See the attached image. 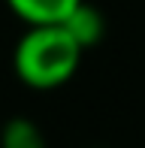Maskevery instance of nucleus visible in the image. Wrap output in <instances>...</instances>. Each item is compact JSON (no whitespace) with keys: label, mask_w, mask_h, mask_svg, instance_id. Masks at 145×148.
I'll return each instance as SVG.
<instances>
[{"label":"nucleus","mask_w":145,"mask_h":148,"mask_svg":"<svg viewBox=\"0 0 145 148\" xmlns=\"http://www.w3.org/2000/svg\"><path fill=\"white\" fill-rule=\"evenodd\" d=\"M82 45L67 33L64 24H42V27H27L12 51V66L15 76L27 88L51 91L67 85L79 70L82 60Z\"/></svg>","instance_id":"f257e3e1"},{"label":"nucleus","mask_w":145,"mask_h":148,"mask_svg":"<svg viewBox=\"0 0 145 148\" xmlns=\"http://www.w3.org/2000/svg\"><path fill=\"white\" fill-rule=\"evenodd\" d=\"M64 27H67V33L82 45V49H91V45H97L103 39L106 21H103L100 9H94L91 3H79L76 9H72V15L64 21Z\"/></svg>","instance_id":"7ed1b4c3"},{"label":"nucleus","mask_w":145,"mask_h":148,"mask_svg":"<svg viewBox=\"0 0 145 148\" xmlns=\"http://www.w3.org/2000/svg\"><path fill=\"white\" fill-rule=\"evenodd\" d=\"M0 148H49L45 133L30 118H9L0 130Z\"/></svg>","instance_id":"20e7f679"},{"label":"nucleus","mask_w":145,"mask_h":148,"mask_svg":"<svg viewBox=\"0 0 145 148\" xmlns=\"http://www.w3.org/2000/svg\"><path fill=\"white\" fill-rule=\"evenodd\" d=\"M79 3H85V0H6V6H9L27 27L64 24Z\"/></svg>","instance_id":"f03ea898"}]
</instances>
